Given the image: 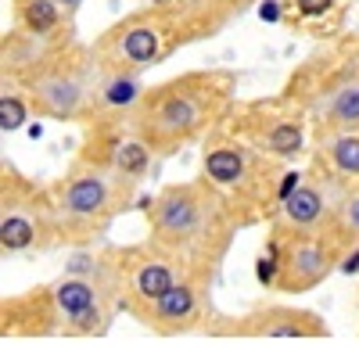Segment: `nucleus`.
Instances as JSON below:
<instances>
[{
  "label": "nucleus",
  "mask_w": 359,
  "mask_h": 348,
  "mask_svg": "<svg viewBox=\"0 0 359 348\" xmlns=\"http://www.w3.org/2000/svg\"><path fill=\"white\" fill-rule=\"evenodd\" d=\"M233 111V76L230 72H187L158 83L144 94L133 111L130 130L155 155H172L184 144L216 133Z\"/></svg>",
  "instance_id": "obj_2"
},
{
  "label": "nucleus",
  "mask_w": 359,
  "mask_h": 348,
  "mask_svg": "<svg viewBox=\"0 0 359 348\" xmlns=\"http://www.w3.org/2000/svg\"><path fill=\"white\" fill-rule=\"evenodd\" d=\"M338 273H345V277L359 273V244H355V248H348V251L341 255V263H338Z\"/></svg>",
  "instance_id": "obj_23"
},
{
  "label": "nucleus",
  "mask_w": 359,
  "mask_h": 348,
  "mask_svg": "<svg viewBox=\"0 0 359 348\" xmlns=\"http://www.w3.org/2000/svg\"><path fill=\"white\" fill-rule=\"evenodd\" d=\"M169 33L162 18H144L133 15L126 22H118L115 29L94 43V54L104 69H123V72H140L147 65L162 62L169 54Z\"/></svg>",
  "instance_id": "obj_12"
},
{
  "label": "nucleus",
  "mask_w": 359,
  "mask_h": 348,
  "mask_svg": "<svg viewBox=\"0 0 359 348\" xmlns=\"http://www.w3.org/2000/svg\"><path fill=\"white\" fill-rule=\"evenodd\" d=\"M65 15L69 11L62 4H54V0H18V29L43 36V40H50L62 29Z\"/></svg>",
  "instance_id": "obj_18"
},
{
  "label": "nucleus",
  "mask_w": 359,
  "mask_h": 348,
  "mask_svg": "<svg viewBox=\"0 0 359 348\" xmlns=\"http://www.w3.org/2000/svg\"><path fill=\"white\" fill-rule=\"evenodd\" d=\"M237 230L241 223L205 176L172 183L147 201V244L169 255L184 277L212 284Z\"/></svg>",
  "instance_id": "obj_1"
},
{
  "label": "nucleus",
  "mask_w": 359,
  "mask_h": 348,
  "mask_svg": "<svg viewBox=\"0 0 359 348\" xmlns=\"http://www.w3.org/2000/svg\"><path fill=\"white\" fill-rule=\"evenodd\" d=\"M345 187H338L334 180H327L323 172L309 169L302 187H298L284 205L277 209L273 223L284 226V230H294V234H327L331 226V216H334V205L341 197Z\"/></svg>",
  "instance_id": "obj_15"
},
{
  "label": "nucleus",
  "mask_w": 359,
  "mask_h": 348,
  "mask_svg": "<svg viewBox=\"0 0 359 348\" xmlns=\"http://www.w3.org/2000/svg\"><path fill=\"white\" fill-rule=\"evenodd\" d=\"M230 133L241 137L245 144L259 148L269 158H294L306 151V137H309V111L284 97L273 101H252L230 111Z\"/></svg>",
  "instance_id": "obj_8"
},
{
  "label": "nucleus",
  "mask_w": 359,
  "mask_h": 348,
  "mask_svg": "<svg viewBox=\"0 0 359 348\" xmlns=\"http://www.w3.org/2000/svg\"><path fill=\"white\" fill-rule=\"evenodd\" d=\"M208 334L216 337H327L331 327L313 309L255 305L245 316H216Z\"/></svg>",
  "instance_id": "obj_13"
},
{
  "label": "nucleus",
  "mask_w": 359,
  "mask_h": 348,
  "mask_svg": "<svg viewBox=\"0 0 359 348\" xmlns=\"http://www.w3.org/2000/svg\"><path fill=\"white\" fill-rule=\"evenodd\" d=\"M62 241L50 187L40 190L22 180L15 169H4V216H0V248L4 255H22Z\"/></svg>",
  "instance_id": "obj_9"
},
{
  "label": "nucleus",
  "mask_w": 359,
  "mask_h": 348,
  "mask_svg": "<svg viewBox=\"0 0 359 348\" xmlns=\"http://www.w3.org/2000/svg\"><path fill=\"white\" fill-rule=\"evenodd\" d=\"M118 312L111 280L65 273L47 287L18 295L4 305V334H69L101 337Z\"/></svg>",
  "instance_id": "obj_3"
},
{
  "label": "nucleus",
  "mask_w": 359,
  "mask_h": 348,
  "mask_svg": "<svg viewBox=\"0 0 359 348\" xmlns=\"http://www.w3.org/2000/svg\"><path fill=\"white\" fill-rule=\"evenodd\" d=\"M327 234H331L345 251L359 244V187H345L338 205H334V216H331V226H327Z\"/></svg>",
  "instance_id": "obj_19"
},
{
  "label": "nucleus",
  "mask_w": 359,
  "mask_h": 348,
  "mask_svg": "<svg viewBox=\"0 0 359 348\" xmlns=\"http://www.w3.org/2000/svg\"><path fill=\"white\" fill-rule=\"evenodd\" d=\"M269 237L277 241L280 251V277H277V295H306L320 287L341 263L345 248L331 234H294L284 226H269Z\"/></svg>",
  "instance_id": "obj_10"
},
{
  "label": "nucleus",
  "mask_w": 359,
  "mask_h": 348,
  "mask_svg": "<svg viewBox=\"0 0 359 348\" xmlns=\"http://www.w3.org/2000/svg\"><path fill=\"white\" fill-rule=\"evenodd\" d=\"M277 277H280V251H277V241L269 237L266 248H262V255L255 258V280L273 291V287H277Z\"/></svg>",
  "instance_id": "obj_21"
},
{
  "label": "nucleus",
  "mask_w": 359,
  "mask_h": 348,
  "mask_svg": "<svg viewBox=\"0 0 359 348\" xmlns=\"http://www.w3.org/2000/svg\"><path fill=\"white\" fill-rule=\"evenodd\" d=\"M115 251V291H118V312L137 316L158 302L169 287L184 280L169 255H162L155 244H140V248H111Z\"/></svg>",
  "instance_id": "obj_11"
},
{
  "label": "nucleus",
  "mask_w": 359,
  "mask_h": 348,
  "mask_svg": "<svg viewBox=\"0 0 359 348\" xmlns=\"http://www.w3.org/2000/svg\"><path fill=\"white\" fill-rule=\"evenodd\" d=\"M259 18L262 22H277L280 18V4H277V0H266V4L259 8Z\"/></svg>",
  "instance_id": "obj_24"
},
{
  "label": "nucleus",
  "mask_w": 359,
  "mask_h": 348,
  "mask_svg": "<svg viewBox=\"0 0 359 348\" xmlns=\"http://www.w3.org/2000/svg\"><path fill=\"white\" fill-rule=\"evenodd\" d=\"M104 65L94 50H57L47 65L29 72L22 90L36 115L57 123H90L94 115V94Z\"/></svg>",
  "instance_id": "obj_6"
},
{
  "label": "nucleus",
  "mask_w": 359,
  "mask_h": 348,
  "mask_svg": "<svg viewBox=\"0 0 359 348\" xmlns=\"http://www.w3.org/2000/svg\"><path fill=\"white\" fill-rule=\"evenodd\" d=\"M208 291L212 284L208 280H198V277H184L176 287L151 302L140 316L137 323H144L147 330L155 334H187V330H208L212 327V305H208Z\"/></svg>",
  "instance_id": "obj_14"
},
{
  "label": "nucleus",
  "mask_w": 359,
  "mask_h": 348,
  "mask_svg": "<svg viewBox=\"0 0 359 348\" xmlns=\"http://www.w3.org/2000/svg\"><path fill=\"white\" fill-rule=\"evenodd\" d=\"M334 8V0H294V11L302 18H323Z\"/></svg>",
  "instance_id": "obj_22"
},
{
  "label": "nucleus",
  "mask_w": 359,
  "mask_h": 348,
  "mask_svg": "<svg viewBox=\"0 0 359 348\" xmlns=\"http://www.w3.org/2000/svg\"><path fill=\"white\" fill-rule=\"evenodd\" d=\"M313 169L323 172L338 187H359V130L345 133H320Z\"/></svg>",
  "instance_id": "obj_17"
},
{
  "label": "nucleus",
  "mask_w": 359,
  "mask_h": 348,
  "mask_svg": "<svg viewBox=\"0 0 359 348\" xmlns=\"http://www.w3.org/2000/svg\"><path fill=\"white\" fill-rule=\"evenodd\" d=\"M287 97L309 111L316 137L359 130V50H348L323 72L309 65L291 83Z\"/></svg>",
  "instance_id": "obj_7"
},
{
  "label": "nucleus",
  "mask_w": 359,
  "mask_h": 348,
  "mask_svg": "<svg viewBox=\"0 0 359 348\" xmlns=\"http://www.w3.org/2000/svg\"><path fill=\"white\" fill-rule=\"evenodd\" d=\"M29 111H33V104H29L25 94H15V90H4V97H0V130L4 133H15L25 126Z\"/></svg>",
  "instance_id": "obj_20"
},
{
  "label": "nucleus",
  "mask_w": 359,
  "mask_h": 348,
  "mask_svg": "<svg viewBox=\"0 0 359 348\" xmlns=\"http://www.w3.org/2000/svg\"><path fill=\"white\" fill-rule=\"evenodd\" d=\"M284 172L287 169H280V158L262 155L259 148L233 137L230 130H216L205 137L201 176L223 194V201L241 226L277 216L280 209L277 190H280Z\"/></svg>",
  "instance_id": "obj_4"
},
{
  "label": "nucleus",
  "mask_w": 359,
  "mask_h": 348,
  "mask_svg": "<svg viewBox=\"0 0 359 348\" xmlns=\"http://www.w3.org/2000/svg\"><path fill=\"white\" fill-rule=\"evenodd\" d=\"M130 183H123L111 169L94 165L86 158H76L72 169L50 187L54 216H57V234L69 244H94L104 237V230L118 212L130 209L133 201Z\"/></svg>",
  "instance_id": "obj_5"
},
{
  "label": "nucleus",
  "mask_w": 359,
  "mask_h": 348,
  "mask_svg": "<svg viewBox=\"0 0 359 348\" xmlns=\"http://www.w3.org/2000/svg\"><path fill=\"white\" fill-rule=\"evenodd\" d=\"M54 4H62V8H65V11L72 15V11H76V8L83 4V0H54Z\"/></svg>",
  "instance_id": "obj_25"
},
{
  "label": "nucleus",
  "mask_w": 359,
  "mask_h": 348,
  "mask_svg": "<svg viewBox=\"0 0 359 348\" xmlns=\"http://www.w3.org/2000/svg\"><path fill=\"white\" fill-rule=\"evenodd\" d=\"M144 83L140 72H123V69H104L97 94H94V115H90L86 126L94 123H130L133 111L144 101Z\"/></svg>",
  "instance_id": "obj_16"
}]
</instances>
